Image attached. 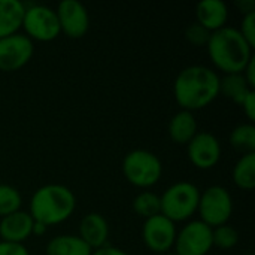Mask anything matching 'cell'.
<instances>
[{
  "mask_svg": "<svg viewBox=\"0 0 255 255\" xmlns=\"http://www.w3.org/2000/svg\"><path fill=\"white\" fill-rule=\"evenodd\" d=\"M251 91L255 90L248 85L242 73H229L220 78V94L239 106Z\"/></svg>",
  "mask_w": 255,
  "mask_h": 255,
  "instance_id": "d6986e66",
  "label": "cell"
},
{
  "mask_svg": "<svg viewBox=\"0 0 255 255\" xmlns=\"http://www.w3.org/2000/svg\"><path fill=\"white\" fill-rule=\"evenodd\" d=\"M123 173L131 185L149 188L160 181L163 164L154 152L148 149H133L123 160Z\"/></svg>",
  "mask_w": 255,
  "mask_h": 255,
  "instance_id": "5b68a950",
  "label": "cell"
},
{
  "mask_svg": "<svg viewBox=\"0 0 255 255\" xmlns=\"http://www.w3.org/2000/svg\"><path fill=\"white\" fill-rule=\"evenodd\" d=\"M184 36H185V39H187L191 45H194V46H206L208 42H209V37H211V31L206 30L203 25H200V24L196 21V22L190 24V25L185 28Z\"/></svg>",
  "mask_w": 255,
  "mask_h": 255,
  "instance_id": "d4e9b609",
  "label": "cell"
},
{
  "mask_svg": "<svg viewBox=\"0 0 255 255\" xmlns=\"http://www.w3.org/2000/svg\"><path fill=\"white\" fill-rule=\"evenodd\" d=\"M133 211L148 220L152 218L158 214H161V206H160V196L152 193V191H142L139 193L134 200H133Z\"/></svg>",
  "mask_w": 255,
  "mask_h": 255,
  "instance_id": "7402d4cb",
  "label": "cell"
},
{
  "mask_svg": "<svg viewBox=\"0 0 255 255\" xmlns=\"http://www.w3.org/2000/svg\"><path fill=\"white\" fill-rule=\"evenodd\" d=\"M199 199L200 190L193 182H175L160 196L161 215L173 223L187 221L197 212Z\"/></svg>",
  "mask_w": 255,
  "mask_h": 255,
  "instance_id": "277c9868",
  "label": "cell"
},
{
  "mask_svg": "<svg viewBox=\"0 0 255 255\" xmlns=\"http://www.w3.org/2000/svg\"><path fill=\"white\" fill-rule=\"evenodd\" d=\"M176 233L178 232L175 223L161 214L145 220L142 227L143 244L155 254H169V251L175 245Z\"/></svg>",
  "mask_w": 255,
  "mask_h": 255,
  "instance_id": "9c48e42d",
  "label": "cell"
},
{
  "mask_svg": "<svg viewBox=\"0 0 255 255\" xmlns=\"http://www.w3.org/2000/svg\"><path fill=\"white\" fill-rule=\"evenodd\" d=\"M46 255H91L93 250L75 235H60L46 244Z\"/></svg>",
  "mask_w": 255,
  "mask_h": 255,
  "instance_id": "ac0fdd59",
  "label": "cell"
},
{
  "mask_svg": "<svg viewBox=\"0 0 255 255\" xmlns=\"http://www.w3.org/2000/svg\"><path fill=\"white\" fill-rule=\"evenodd\" d=\"M241 108L244 109V112H245L247 118L250 120V123H254L255 121V91H251V93L245 97V100L242 102Z\"/></svg>",
  "mask_w": 255,
  "mask_h": 255,
  "instance_id": "83f0119b",
  "label": "cell"
},
{
  "mask_svg": "<svg viewBox=\"0 0 255 255\" xmlns=\"http://www.w3.org/2000/svg\"><path fill=\"white\" fill-rule=\"evenodd\" d=\"M239 242V233L235 227L224 224L212 229V244L220 250H232Z\"/></svg>",
  "mask_w": 255,
  "mask_h": 255,
  "instance_id": "cb8c5ba5",
  "label": "cell"
},
{
  "mask_svg": "<svg viewBox=\"0 0 255 255\" xmlns=\"http://www.w3.org/2000/svg\"><path fill=\"white\" fill-rule=\"evenodd\" d=\"M176 255H206L214 247L212 229L200 220L190 221L176 233Z\"/></svg>",
  "mask_w": 255,
  "mask_h": 255,
  "instance_id": "ba28073f",
  "label": "cell"
},
{
  "mask_svg": "<svg viewBox=\"0 0 255 255\" xmlns=\"http://www.w3.org/2000/svg\"><path fill=\"white\" fill-rule=\"evenodd\" d=\"M21 28H24L28 39L39 42L54 40L61 33L57 12L45 4L25 6Z\"/></svg>",
  "mask_w": 255,
  "mask_h": 255,
  "instance_id": "52a82bcc",
  "label": "cell"
},
{
  "mask_svg": "<svg viewBox=\"0 0 255 255\" xmlns=\"http://www.w3.org/2000/svg\"><path fill=\"white\" fill-rule=\"evenodd\" d=\"M45 230H46V227H45V226H42V224H39V223H36V221H34V226H33V235H43V233H45Z\"/></svg>",
  "mask_w": 255,
  "mask_h": 255,
  "instance_id": "1f68e13d",
  "label": "cell"
},
{
  "mask_svg": "<svg viewBox=\"0 0 255 255\" xmlns=\"http://www.w3.org/2000/svg\"><path fill=\"white\" fill-rule=\"evenodd\" d=\"M173 94L184 111L203 109L220 96V76L206 66H188L176 76Z\"/></svg>",
  "mask_w": 255,
  "mask_h": 255,
  "instance_id": "6da1fadb",
  "label": "cell"
},
{
  "mask_svg": "<svg viewBox=\"0 0 255 255\" xmlns=\"http://www.w3.org/2000/svg\"><path fill=\"white\" fill-rule=\"evenodd\" d=\"M187 152L190 161L199 169H211L221 158V145L218 139L209 131H197L188 142Z\"/></svg>",
  "mask_w": 255,
  "mask_h": 255,
  "instance_id": "7c38bea8",
  "label": "cell"
},
{
  "mask_svg": "<svg viewBox=\"0 0 255 255\" xmlns=\"http://www.w3.org/2000/svg\"><path fill=\"white\" fill-rule=\"evenodd\" d=\"M196 18L200 25L212 33L226 27L229 7L223 0H202L196 6Z\"/></svg>",
  "mask_w": 255,
  "mask_h": 255,
  "instance_id": "9a60e30c",
  "label": "cell"
},
{
  "mask_svg": "<svg viewBox=\"0 0 255 255\" xmlns=\"http://www.w3.org/2000/svg\"><path fill=\"white\" fill-rule=\"evenodd\" d=\"M206 46L212 63L217 69L224 72V75L242 73L254 57V48L235 27L226 25L217 31H212Z\"/></svg>",
  "mask_w": 255,
  "mask_h": 255,
  "instance_id": "7a4b0ae2",
  "label": "cell"
},
{
  "mask_svg": "<svg viewBox=\"0 0 255 255\" xmlns=\"http://www.w3.org/2000/svg\"><path fill=\"white\" fill-rule=\"evenodd\" d=\"M233 181L242 190H253L255 187V152L241 155L233 167Z\"/></svg>",
  "mask_w": 255,
  "mask_h": 255,
  "instance_id": "ffe728a7",
  "label": "cell"
},
{
  "mask_svg": "<svg viewBox=\"0 0 255 255\" xmlns=\"http://www.w3.org/2000/svg\"><path fill=\"white\" fill-rule=\"evenodd\" d=\"M236 6L239 7V10L247 15L250 12H255V1L254 0H238Z\"/></svg>",
  "mask_w": 255,
  "mask_h": 255,
  "instance_id": "4dcf8cb0",
  "label": "cell"
},
{
  "mask_svg": "<svg viewBox=\"0 0 255 255\" xmlns=\"http://www.w3.org/2000/svg\"><path fill=\"white\" fill-rule=\"evenodd\" d=\"M197 134V121L193 112L181 109L169 123V136L178 145H188Z\"/></svg>",
  "mask_w": 255,
  "mask_h": 255,
  "instance_id": "e0dca14e",
  "label": "cell"
},
{
  "mask_svg": "<svg viewBox=\"0 0 255 255\" xmlns=\"http://www.w3.org/2000/svg\"><path fill=\"white\" fill-rule=\"evenodd\" d=\"M197 212L200 221L211 229L227 224L233 214V199L227 188L221 185H212L200 193Z\"/></svg>",
  "mask_w": 255,
  "mask_h": 255,
  "instance_id": "8992f818",
  "label": "cell"
},
{
  "mask_svg": "<svg viewBox=\"0 0 255 255\" xmlns=\"http://www.w3.org/2000/svg\"><path fill=\"white\" fill-rule=\"evenodd\" d=\"M164 255H176V254H164Z\"/></svg>",
  "mask_w": 255,
  "mask_h": 255,
  "instance_id": "d6a6232c",
  "label": "cell"
},
{
  "mask_svg": "<svg viewBox=\"0 0 255 255\" xmlns=\"http://www.w3.org/2000/svg\"><path fill=\"white\" fill-rule=\"evenodd\" d=\"M60 30L70 39H81L90 28V15L87 7L78 0H63L57 6Z\"/></svg>",
  "mask_w": 255,
  "mask_h": 255,
  "instance_id": "8fae6325",
  "label": "cell"
},
{
  "mask_svg": "<svg viewBox=\"0 0 255 255\" xmlns=\"http://www.w3.org/2000/svg\"><path fill=\"white\" fill-rule=\"evenodd\" d=\"M34 220L25 211H16L0 220V238L3 242L22 244L33 236Z\"/></svg>",
  "mask_w": 255,
  "mask_h": 255,
  "instance_id": "4fadbf2b",
  "label": "cell"
},
{
  "mask_svg": "<svg viewBox=\"0 0 255 255\" xmlns=\"http://www.w3.org/2000/svg\"><path fill=\"white\" fill-rule=\"evenodd\" d=\"M79 238L94 251L106 245L109 238V224L97 212L87 214L79 223Z\"/></svg>",
  "mask_w": 255,
  "mask_h": 255,
  "instance_id": "5bb4252c",
  "label": "cell"
},
{
  "mask_svg": "<svg viewBox=\"0 0 255 255\" xmlns=\"http://www.w3.org/2000/svg\"><path fill=\"white\" fill-rule=\"evenodd\" d=\"M91 255H130V254H127L126 251H123V250H120V248H117V247L105 245V247H102V248H99V250H94Z\"/></svg>",
  "mask_w": 255,
  "mask_h": 255,
  "instance_id": "f546056e",
  "label": "cell"
},
{
  "mask_svg": "<svg viewBox=\"0 0 255 255\" xmlns=\"http://www.w3.org/2000/svg\"><path fill=\"white\" fill-rule=\"evenodd\" d=\"M25 4L19 0H0V39L18 33L22 25Z\"/></svg>",
  "mask_w": 255,
  "mask_h": 255,
  "instance_id": "2e32d148",
  "label": "cell"
},
{
  "mask_svg": "<svg viewBox=\"0 0 255 255\" xmlns=\"http://www.w3.org/2000/svg\"><path fill=\"white\" fill-rule=\"evenodd\" d=\"M230 143L242 155L255 152L254 124L253 123H244V124L236 126L230 133Z\"/></svg>",
  "mask_w": 255,
  "mask_h": 255,
  "instance_id": "44dd1931",
  "label": "cell"
},
{
  "mask_svg": "<svg viewBox=\"0 0 255 255\" xmlns=\"http://www.w3.org/2000/svg\"><path fill=\"white\" fill-rule=\"evenodd\" d=\"M241 34L245 37V40L254 48L255 45V12H250L244 15L241 21V27L238 28Z\"/></svg>",
  "mask_w": 255,
  "mask_h": 255,
  "instance_id": "484cf974",
  "label": "cell"
},
{
  "mask_svg": "<svg viewBox=\"0 0 255 255\" xmlns=\"http://www.w3.org/2000/svg\"><path fill=\"white\" fill-rule=\"evenodd\" d=\"M33 52V40L28 39L24 33H15L0 39V70H19L31 60Z\"/></svg>",
  "mask_w": 255,
  "mask_h": 255,
  "instance_id": "30bf717a",
  "label": "cell"
},
{
  "mask_svg": "<svg viewBox=\"0 0 255 255\" xmlns=\"http://www.w3.org/2000/svg\"><path fill=\"white\" fill-rule=\"evenodd\" d=\"M76 209V197L70 188L61 184L39 187L30 199L31 218L45 226H57L67 221Z\"/></svg>",
  "mask_w": 255,
  "mask_h": 255,
  "instance_id": "3957f363",
  "label": "cell"
},
{
  "mask_svg": "<svg viewBox=\"0 0 255 255\" xmlns=\"http://www.w3.org/2000/svg\"><path fill=\"white\" fill-rule=\"evenodd\" d=\"M21 205H22L21 193L12 185L0 184V218L19 211Z\"/></svg>",
  "mask_w": 255,
  "mask_h": 255,
  "instance_id": "603a6c76",
  "label": "cell"
},
{
  "mask_svg": "<svg viewBox=\"0 0 255 255\" xmlns=\"http://www.w3.org/2000/svg\"><path fill=\"white\" fill-rule=\"evenodd\" d=\"M0 255H30L22 244H10L0 241Z\"/></svg>",
  "mask_w": 255,
  "mask_h": 255,
  "instance_id": "4316f807",
  "label": "cell"
},
{
  "mask_svg": "<svg viewBox=\"0 0 255 255\" xmlns=\"http://www.w3.org/2000/svg\"><path fill=\"white\" fill-rule=\"evenodd\" d=\"M254 57L251 58V61L247 64V67L244 69V72H242V75H244V78L247 79V82H248V85L255 90V64H254Z\"/></svg>",
  "mask_w": 255,
  "mask_h": 255,
  "instance_id": "f1b7e54d",
  "label": "cell"
}]
</instances>
